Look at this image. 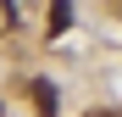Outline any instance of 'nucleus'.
Instances as JSON below:
<instances>
[{
	"label": "nucleus",
	"mask_w": 122,
	"mask_h": 117,
	"mask_svg": "<svg viewBox=\"0 0 122 117\" xmlns=\"http://www.w3.org/2000/svg\"><path fill=\"white\" fill-rule=\"evenodd\" d=\"M28 100H33V111H39V117H56V100H61V95H56L50 78H33V84H28Z\"/></svg>",
	"instance_id": "nucleus-1"
},
{
	"label": "nucleus",
	"mask_w": 122,
	"mask_h": 117,
	"mask_svg": "<svg viewBox=\"0 0 122 117\" xmlns=\"http://www.w3.org/2000/svg\"><path fill=\"white\" fill-rule=\"evenodd\" d=\"M45 28H50V39L72 28V6H67V0H56V6H50V17H45Z\"/></svg>",
	"instance_id": "nucleus-2"
},
{
	"label": "nucleus",
	"mask_w": 122,
	"mask_h": 117,
	"mask_svg": "<svg viewBox=\"0 0 122 117\" xmlns=\"http://www.w3.org/2000/svg\"><path fill=\"white\" fill-rule=\"evenodd\" d=\"M0 11H6V22H17V17H11V11H17V0H0Z\"/></svg>",
	"instance_id": "nucleus-3"
},
{
	"label": "nucleus",
	"mask_w": 122,
	"mask_h": 117,
	"mask_svg": "<svg viewBox=\"0 0 122 117\" xmlns=\"http://www.w3.org/2000/svg\"><path fill=\"white\" fill-rule=\"evenodd\" d=\"M89 117H94V111H89ZM100 117H117V111H100Z\"/></svg>",
	"instance_id": "nucleus-4"
}]
</instances>
